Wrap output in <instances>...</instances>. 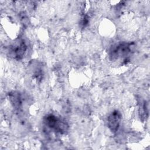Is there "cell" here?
<instances>
[{
	"mask_svg": "<svg viewBox=\"0 0 150 150\" xmlns=\"http://www.w3.org/2000/svg\"><path fill=\"white\" fill-rule=\"evenodd\" d=\"M45 122L48 127L53 129L61 134L64 133L68 128L67 124L65 121H63L53 115H47L45 119Z\"/></svg>",
	"mask_w": 150,
	"mask_h": 150,
	"instance_id": "1",
	"label": "cell"
},
{
	"mask_svg": "<svg viewBox=\"0 0 150 150\" xmlns=\"http://www.w3.org/2000/svg\"><path fill=\"white\" fill-rule=\"evenodd\" d=\"M26 50V46L23 42H20L19 44L14 46L11 50V56L14 58L20 59L23 56Z\"/></svg>",
	"mask_w": 150,
	"mask_h": 150,
	"instance_id": "3",
	"label": "cell"
},
{
	"mask_svg": "<svg viewBox=\"0 0 150 150\" xmlns=\"http://www.w3.org/2000/svg\"><path fill=\"white\" fill-rule=\"evenodd\" d=\"M121 120V113L117 110H114L110 114L108 117V126L112 132H115L118 130Z\"/></svg>",
	"mask_w": 150,
	"mask_h": 150,
	"instance_id": "2",
	"label": "cell"
},
{
	"mask_svg": "<svg viewBox=\"0 0 150 150\" xmlns=\"http://www.w3.org/2000/svg\"><path fill=\"white\" fill-rule=\"evenodd\" d=\"M10 100L15 108H19L20 107V105L21 104V97H19L18 94H16L15 93L13 94H11Z\"/></svg>",
	"mask_w": 150,
	"mask_h": 150,
	"instance_id": "4",
	"label": "cell"
}]
</instances>
